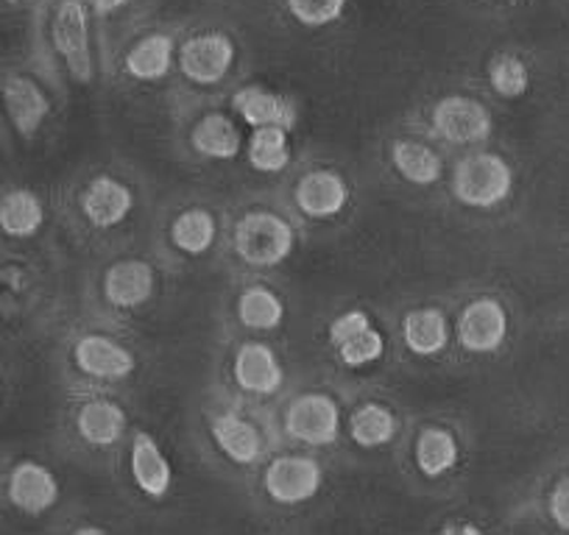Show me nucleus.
Masks as SVG:
<instances>
[{
  "mask_svg": "<svg viewBox=\"0 0 569 535\" xmlns=\"http://www.w3.org/2000/svg\"><path fill=\"white\" fill-rule=\"evenodd\" d=\"M391 157L397 171L402 173L408 182L427 188V184H433L441 179V160L430 145L416 143V140H399V143L393 145Z\"/></svg>",
  "mask_w": 569,
  "mask_h": 535,
  "instance_id": "obj_25",
  "label": "nucleus"
},
{
  "mask_svg": "<svg viewBox=\"0 0 569 535\" xmlns=\"http://www.w3.org/2000/svg\"><path fill=\"white\" fill-rule=\"evenodd\" d=\"M232 103L240 118L249 125H254V129H260V125H282V129H291L297 123V103L291 98L262 90V87H246V90H240L234 95Z\"/></svg>",
  "mask_w": 569,
  "mask_h": 535,
  "instance_id": "obj_17",
  "label": "nucleus"
},
{
  "mask_svg": "<svg viewBox=\"0 0 569 535\" xmlns=\"http://www.w3.org/2000/svg\"><path fill=\"white\" fill-rule=\"evenodd\" d=\"M76 365L96 380H126L134 371V357L103 335H87L73 349Z\"/></svg>",
  "mask_w": 569,
  "mask_h": 535,
  "instance_id": "obj_12",
  "label": "nucleus"
},
{
  "mask_svg": "<svg viewBox=\"0 0 569 535\" xmlns=\"http://www.w3.org/2000/svg\"><path fill=\"white\" fill-rule=\"evenodd\" d=\"M508 315L497 299H475L458 319V341L467 352L489 354L506 343Z\"/></svg>",
  "mask_w": 569,
  "mask_h": 535,
  "instance_id": "obj_7",
  "label": "nucleus"
},
{
  "mask_svg": "<svg viewBox=\"0 0 569 535\" xmlns=\"http://www.w3.org/2000/svg\"><path fill=\"white\" fill-rule=\"evenodd\" d=\"M53 48L68 64L70 75L81 84L92 79V51H90V14L81 0H59L51 23Z\"/></svg>",
  "mask_w": 569,
  "mask_h": 535,
  "instance_id": "obj_3",
  "label": "nucleus"
},
{
  "mask_svg": "<svg viewBox=\"0 0 569 535\" xmlns=\"http://www.w3.org/2000/svg\"><path fill=\"white\" fill-rule=\"evenodd\" d=\"M234 62V46L227 34H199L188 40L179 51V68L196 84H218L227 79Z\"/></svg>",
  "mask_w": 569,
  "mask_h": 535,
  "instance_id": "obj_6",
  "label": "nucleus"
},
{
  "mask_svg": "<svg viewBox=\"0 0 569 535\" xmlns=\"http://www.w3.org/2000/svg\"><path fill=\"white\" fill-rule=\"evenodd\" d=\"M284 430L308 446H330L341 433V411L325 393H305L284 411Z\"/></svg>",
  "mask_w": 569,
  "mask_h": 535,
  "instance_id": "obj_4",
  "label": "nucleus"
},
{
  "mask_svg": "<svg viewBox=\"0 0 569 535\" xmlns=\"http://www.w3.org/2000/svg\"><path fill=\"white\" fill-rule=\"evenodd\" d=\"M282 302H279L277 293H271L268 287H249L246 293H240L238 319L240 324L249 326V330H277V326L282 324Z\"/></svg>",
  "mask_w": 569,
  "mask_h": 535,
  "instance_id": "obj_28",
  "label": "nucleus"
},
{
  "mask_svg": "<svg viewBox=\"0 0 569 535\" xmlns=\"http://www.w3.org/2000/svg\"><path fill=\"white\" fill-rule=\"evenodd\" d=\"M81 212L98 229L118 226L131 212V190L112 176H98L81 195Z\"/></svg>",
  "mask_w": 569,
  "mask_h": 535,
  "instance_id": "obj_13",
  "label": "nucleus"
},
{
  "mask_svg": "<svg viewBox=\"0 0 569 535\" xmlns=\"http://www.w3.org/2000/svg\"><path fill=\"white\" fill-rule=\"evenodd\" d=\"M190 143H193L196 154L207 157V160H234L240 151V129L227 114H204L193 125Z\"/></svg>",
  "mask_w": 569,
  "mask_h": 535,
  "instance_id": "obj_20",
  "label": "nucleus"
},
{
  "mask_svg": "<svg viewBox=\"0 0 569 535\" xmlns=\"http://www.w3.org/2000/svg\"><path fill=\"white\" fill-rule=\"evenodd\" d=\"M76 427H79V435L87 444L112 446L123 435L126 413L118 405H112V402L96 398V402H87L81 407L79 418H76Z\"/></svg>",
  "mask_w": 569,
  "mask_h": 535,
  "instance_id": "obj_22",
  "label": "nucleus"
},
{
  "mask_svg": "<svg viewBox=\"0 0 569 535\" xmlns=\"http://www.w3.org/2000/svg\"><path fill=\"white\" fill-rule=\"evenodd\" d=\"M3 95H7L9 118H12L14 129L20 131V138H34L42 120L51 112V101L46 98V92L31 79L14 75V79H7Z\"/></svg>",
  "mask_w": 569,
  "mask_h": 535,
  "instance_id": "obj_16",
  "label": "nucleus"
},
{
  "mask_svg": "<svg viewBox=\"0 0 569 535\" xmlns=\"http://www.w3.org/2000/svg\"><path fill=\"white\" fill-rule=\"evenodd\" d=\"M433 125L447 143H480L491 134V114L475 98L450 95L436 107Z\"/></svg>",
  "mask_w": 569,
  "mask_h": 535,
  "instance_id": "obj_8",
  "label": "nucleus"
},
{
  "mask_svg": "<svg viewBox=\"0 0 569 535\" xmlns=\"http://www.w3.org/2000/svg\"><path fill=\"white\" fill-rule=\"evenodd\" d=\"M9 499L23 513L37 516V513H46L48 507L57 505L59 483L53 472H48L46 466L26 461L14 466L12 477H9Z\"/></svg>",
  "mask_w": 569,
  "mask_h": 535,
  "instance_id": "obj_11",
  "label": "nucleus"
},
{
  "mask_svg": "<svg viewBox=\"0 0 569 535\" xmlns=\"http://www.w3.org/2000/svg\"><path fill=\"white\" fill-rule=\"evenodd\" d=\"M0 226L12 238H31L42 226V204L29 190H14L0 201Z\"/></svg>",
  "mask_w": 569,
  "mask_h": 535,
  "instance_id": "obj_26",
  "label": "nucleus"
},
{
  "mask_svg": "<svg viewBox=\"0 0 569 535\" xmlns=\"http://www.w3.org/2000/svg\"><path fill=\"white\" fill-rule=\"evenodd\" d=\"M321 488V466L313 457L284 455L277 457L266 468V491L273 502L282 505H299L319 494Z\"/></svg>",
  "mask_w": 569,
  "mask_h": 535,
  "instance_id": "obj_5",
  "label": "nucleus"
},
{
  "mask_svg": "<svg viewBox=\"0 0 569 535\" xmlns=\"http://www.w3.org/2000/svg\"><path fill=\"white\" fill-rule=\"evenodd\" d=\"M282 365L266 343H243L234 357V380L249 393H273L282 385Z\"/></svg>",
  "mask_w": 569,
  "mask_h": 535,
  "instance_id": "obj_14",
  "label": "nucleus"
},
{
  "mask_svg": "<svg viewBox=\"0 0 569 535\" xmlns=\"http://www.w3.org/2000/svg\"><path fill=\"white\" fill-rule=\"evenodd\" d=\"M402 337L413 354H419V357H436L439 352H445L447 341H450V326H447V319L441 310H413V313L405 315Z\"/></svg>",
  "mask_w": 569,
  "mask_h": 535,
  "instance_id": "obj_21",
  "label": "nucleus"
},
{
  "mask_svg": "<svg viewBox=\"0 0 569 535\" xmlns=\"http://www.w3.org/2000/svg\"><path fill=\"white\" fill-rule=\"evenodd\" d=\"M550 516L561 529H569V474L556 483L550 494Z\"/></svg>",
  "mask_w": 569,
  "mask_h": 535,
  "instance_id": "obj_33",
  "label": "nucleus"
},
{
  "mask_svg": "<svg viewBox=\"0 0 569 535\" xmlns=\"http://www.w3.org/2000/svg\"><path fill=\"white\" fill-rule=\"evenodd\" d=\"M131 0H96V9L101 14H112V12H118V9H123V7H129Z\"/></svg>",
  "mask_w": 569,
  "mask_h": 535,
  "instance_id": "obj_34",
  "label": "nucleus"
},
{
  "mask_svg": "<svg viewBox=\"0 0 569 535\" xmlns=\"http://www.w3.org/2000/svg\"><path fill=\"white\" fill-rule=\"evenodd\" d=\"M131 477H134L137 488L142 494H149L151 499H162L171 488V463L166 461L162 450L149 433H137L134 444H131Z\"/></svg>",
  "mask_w": 569,
  "mask_h": 535,
  "instance_id": "obj_15",
  "label": "nucleus"
},
{
  "mask_svg": "<svg viewBox=\"0 0 569 535\" xmlns=\"http://www.w3.org/2000/svg\"><path fill=\"white\" fill-rule=\"evenodd\" d=\"M212 438L221 446L223 455L240 466L254 463L262 452V438L257 427L240 418L238 413H221V416L212 418Z\"/></svg>",
  "mask_w": 569,
  "mask_h": 535,
  "instance_id": "obj_19",
  "label": "nucleus"
},
{
  "mask_svg": "<svg viewBox=\"0 0 569 535\" xmlns=\"http://www.w3.org/2000/svg\"><path fill=\"white\" fill-rule=\"evenodd\" d=\"M234 251L243 262L273 268L293 251V229L273 212H249L234 226Z\"/></svg>",
  "mask_w": 569,
  "mask_h": 535,
  "instance_id": "obj_2",
  "label": "nucleus"
},
{
  "mask_svg": "<svg viewBox=\"0 0 569 535\" xmlns=\"http://www.w3.org/2000/svg\"><path fill=\"white\" fill-rule=\"evenodd\" d=\"M458 463V441L450 430L427 427L416 441V466L425 477H441Z\"/></svg>",
  "mask_w": 569,
  "mask_h": 535,
  "instance_id": "obj_24",
  "label": "nucleus"
},
{
  "mask_svg": "<svg viewBox=\"0 0 569 535\" xmlns=\"http://www.w3.org/2000/svg\"><path fill=\"white\" fill-rule=\"evenodd\" d=\"M530 75L522 59L500 57L491 64V87L506 98H519L528 92Z\"/></svg>",
  "mask_w": 569,
  "mask_h": 535,
  "instance_id": "obj_31",
  "label": "nucleus"
},
{
  "mask_svg": "<svg viewBox=\"0 0 569 535\" xmlns=\"http://www.w3.org/2000/svg\"><path fill=\"white\" fill-rule=\"evenodd\" d=\"M330 341L349 369H360V365L375 363V360H380L382 352H386L382 335L371 326L369 315H366L363 310H349L341 319L332 321Z\"/></svg>",
  "mask_w": 569,
  "mask_h": 535,
  "instance_id": "obj_9",
  "label": "nucleus"
},
{
  "mask_svg": "<svg viewBox=\"0 0 569 535\" xmlns=\"http://www.w3.org/2000/svg\"><path fill=\"white\" fill-rule=\"evenodd\" d=\"M513 173L502 157L472 154L461 160L452 173V193L461 204L489 210L511 195Z\"/></svg>",
  "mask_w": 569,
  "mask_h": 535,
  "instance_id": "obj_1",
  "label": "nucleus"
},
{
  "mask_svg": "<svg viewBox=\"0 0 569 535\" xmlns=\"http://www.w3.org/2000/svg\"><path fill=\"white\" fill-rule=\"evenodd\" d=\"M171 240L184 254H204L216 240V218L207 210H184L173 221Z\"/></svg>",
  "mask_w": 569,
  "mask_h": 535,
  "instance_id": "obj_30",
  "label": "nucleus"
},
{
  "mask_svg": "<svg viewBox=\"0 0 569 535\" xmlns=\"http://www.w3.org/2000/svg\"><path fill=\"white\" fill-rule=\"evenodd\" d=\"M288 9L302 26L321 29L341 18L347 0H288Z\"/></svg>",
  "mask_w": 569,
  "mask_h": 535,
  "instance_id": "obj_32",
  "label": "nucleus"
},
{
  "mask_svg": "<svg viewBox=\"0 0 569 535\" xmlns=\"http://www.w3.org/2000/svg\"><path fill=\"white\" fill-rule=\"evenodd\" d=\"M7 3H20V0H7Z\"/></svg>",
  "mask_w": 569,
  "mask_h": 535,
  "instance_id": "obj_35",
  "label": "nucleus"
},
{
  "mask_svg": "<svg viewBox=\"0 0 569 535\" xmlns=\"http://www.w3.org/2000/svg\"><path fill=\"white\" fill-rule=\"evenodd\" d=\"M349 433H352V441L358 446H366V450H375V446L391 444L393 435H397V418L388 407L369 405L358 407L352 413V422H349Z\"/></svg>",
  "mask_w": 569,
  "mask_h": 535,
  "instance_id": "obj_27",
  "label": "nucleus"
},
{
  "mask_svg": "<svg viewBox=\"0 0 569 535\" xmlns=\"http://www.w3.org/2000/svg\"><path fill=\"white\" fill-rule=\"evenodd\" d=\"M349 190L338 173L313 171L299 182L297 204L310 218H332L347 206Z\"/></svg>",
  "mask_w": 569,
  "mask_h": 535,
  "instance_id": "obj_18",
  "label": "nucleus"
},
{
  "mask_svg": "<svg viewBox=\"0 0 569 535\" xmlns=\"http://www.w3.org/2000/svg\"><path fill=\"white\" fill-rule=\"evenodd\" d=\"M151 293H154V271H151L149 262H114L103 276V296L118 310L140 307V304L149 302Z\"/></svg>",
  "mask_w": 569,
  "mask_h": 535,
  "instance_id": "obj_10",
  "label": "nucleus"
},
{
  "mask_svg": "<svg viewBox=\"0 0 569 535\" xmlns=\"http://www.w3.org/2000/svg\"><path fill=\"white\" fill-rule=\"evenodd\" d=\"M249 162L260 173H277L288 165V129L260 125L249 143Z\"/></svg>",
  "mask_w": 569,
  "mask_h": 535,
  "instance_id": "obj_29",
  "label": "nucleus"
},
{
  "mask_svg": "<svg viewBox=\"0 0 569 535\" xmlns=\"http://www.w3.org/2000/svg\"><path fill=\"white\" fill-rule=\"evenodd\" d=\"M173 64V40L168 34H149L126 57V73L137 81H157Z\"/></svg>",
  "mask_w": 569,
  "mask_h": 535,
  "instance_id": "obj_23",
  "label": "nucleus"
}]
</instances>
